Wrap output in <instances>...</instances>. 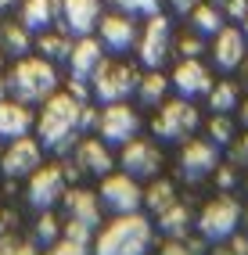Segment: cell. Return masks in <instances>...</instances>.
Wrapping results in <instances>:
<instances>
[{
    "instance_id": "6da1fadb",
    "label": "cell",
    "mask_w": 248,
    "mask_h": 255,
    "mask_svg": "<svg viewBox=\"0 0 248 255\" xmlns=\"http://www.w3.org/2000/svg\"><path fill=\"white\" fill-rule=\"evenodd\" d=\"M79 119H83V101L72 97L69 90L47 97L40 115V144L51 151H69L79 133Z\"/></svg>"
},
{
    "instance_id": "7a4b0ae2",
    "label": "cell",
    "mask_w": 248,
    "mask_h": 255,
    "mask_svg": "<svg viewBox=\"0 0 248 255\" xmlns=\"http://www.w3.org/2000/svg\"><path fill=\"white\" fill-rule=\"evenodd\" d=\"M151 245V227L137 212H123L97 237V255H144Z\"/></svg>"
},
{
    "instance_id": "3957f363",
    "label": "cell",
    "mask_w": 248,
    "mask_h": 255,
    "mask_svg": "<svg viewBox=\"0 0 248 255\" xmlns=\"http://www.w3.org/2000/svg\"><path fill=\"white\" fill-rule=\"evenodd\" d=\"M54 83H58V72H54V65L47 61V58H22L18 65H14L7 87L14 90V97H18V101H25V105H29V101L51 97V94H54Z\"/></svg>"
},
{
    "instance_id": "277c9868",
    "label": "cell",
    "mask_w": 248,
    "mask_h": 255,
    "mask_svg": "<svg viewBox=\"0 0 248 255\" xmlns=\"http://www.w3.org/2000/svg\"><path fill=\"white\" fill-rule=\"evenodd\" d=\"M238 223H241V205L230 194L209 201L202 209V216H198V230H202L205 241H227V237H234Z\"/></svg>"
},
{
    "instance_id": "5b68a950",
    "label": "cell",
    "mask_w": 248,
    "mask_h": 255,
    "mask_svg": "<svg viewBox=\"0 0 248 255\" xmlns=\"http://www.w3.org/2000/svg\"><path fill=\"white\" fill-rule=\"evenodd\" d=\"M194 129H198V108L187 101H169L151 119V133L162 140H187Z\"/></svg>"
},
{
    "instance_id": "8992f818",
    "label": "cell",
    "mask_w": 248,
    "mask_h": 255,
    "mask_svg": "<svg viewBox=\"0 0 248 255\" xmlns=\"http://www.w3.org/2000/svg\"><path fill=\"white\" fill-rule=\"evenodd\" d=\"M169 47H173V25L158 11V14H151V22H147L144 32L137 36V54H140V61L147 69H162L165 58H169Z\"/></svg>"
},
{
    "instance_id": "52a82bcc",
    "label": "cell",
    "mask_w": 248,
    "mask_h": 255,
    "mask_svg": "<svg viewBox=\"0 0 248 255\" xmlns=\"http://www.w3.org/2000/svg\"><path fill=\"white\" fill-rule=\"evenodd\" d=\"M137 69L133 65H101L94 76V97L112 105V101H126L129 94H137Z\"/></svg>"
},
{
    "instance_id": "ba28073f",
    "label": "cell",
    "mask_w": 248,
    "mask_h": 255,
    "mask_svg": "<svg viewBox=\"0 0 248 255\" xmlns=\"http://www.w3.org/2000/svg\"><path fill=\"white\" fill-rule=\"evenodd\" d=\"M97 129H101V137L108 144H126L137 137L140 129V115L129 108V105H119V101H112V105L97 115Z\"/></svg>"
},
{
    "instance_id": "9c48e42d",
    "label": "cell",
    "mask_w": 248,
    "mask_h": 255,
    "mask_svg": "<svg viewBox=\"0 0 248 255\" xmlns=\"http://www.w3.org/2000/svg\"><path fill=\"white\" fill-rule=\"evenodd\" d=\"M25 194L32 201V209H51V205H58L61 194H65V169H58V165H43L40 169L36 165L29 173Z\"/></svg>"
},
{
    "instance_id": "30bf717a",
    "label": "cell",
    "mask_w": 248,
    "mask_h": 255,
    "mask_svg": "<svg viewBox=\"0 0 248 255\" xmlns=\"http://www.w3.org/2000/svg\"><path fill=\"white\" fill-rule=\"evenodd\" d=\"M101 201L112 209V212H137V205L144 201L140 187H137V176L129 173H119V176H105L101 183Z\"/></svg>"
},
{
    "instance_id": "8fae6325",
    "label": "cell",
    "mask_w": 248,
    "mask_h": 255,
    "mask_svg": "<svg viewBox=\"0 0 248 255\" xmlns=\"http://www.w3.org/2000/svg\"><path fill=\"white\" fill-rule=\"evenodd\" d=\"M220 169V151L212 140H191L184 151H180V173L187 180H202L209 173Z\"/></svg>"
},
{
    "instance_id": "7c38bea8",
    "label": "cell",
    "mask_w": 248,
    "mask_h": 255,
    "mask_svg": "<svg viewBox=\"0 0 248 255\" xmlns=\"http://www.w3.org/2000/svg\"><path fill=\"white\" fill-rule=\"evenodd\" d=\"M58 18L65 25V32L72 36H90V29L101 18V0H61Z\"/></svg>"
},
{
    "instance_id": "4fadbf2b",
    "label": "cell",
    "mask_w": 248,
    "mask_h": 255,
    "mask_svg": "<svg viewBox=\"0 0 248 255\" xmlns=\"http://www.w3.org/2000/svg\"><path fill=\"white\" fill-rule=\"evenodd\" d=\"M123 173L129 176H155L158 173V165H162V155H158V147L151 140H126L123 144Z\"/></svg>"
},
{
    "instance_id": "5bb4252c",
    "label": "cell",
    "mask_w": 248,
    "mask_h": 255,
    "mask_svg": "<svg viewBox=\"0 0 248 255\" xmlns=\"http://www.w3.org/2000/svg\"><path fill=\"white\" fill-rule=\"evenodd\" d=\"M97 29H101V43L108 50H115V54H123V50H129V47L137 43V25H133V18H129L126 11L101 14Z\"/></svg>"
},
{
    "instance_id": "9a60e30c",
    "label": "cell",
    "mask_w": 248,
    "mask_h": 255,
    "mask_svg": "<svg viewBox=\"0 0 248 255\" xmlns=\"http://www.w3.org/2000/svg\"><path fill=\"white\" fill-rule=\"evenodd\" d=\"M40 165V144L29 140V137H18L11 140V147L0 155V169H4V176H29L32 169Z\"/></svg>"
},
{
    "instance_id": "2e32d148",
    "label": "cell",
    "mask_w": 248,
    "mask_h": 255,
    "mask_svg": "<svg viewBox=\"0 0 248 255\" xmlns=\"http://www.w3.org/2000/svg\"><path fill=\"white\" fill-rule=\"evenodd\" d=\"M101 65H105V43H97L90 36H79V43L69 50V72H72V79H94Z\"/></svg>"
},
{
    "instance_id": "e0dca14e",
    "label": "cell",
    "mask_w": 248,
    "mask_h": 255,
    "mask_svg": "<svg viewBox=\"0 0 248 255\" xmlns=\"http://www.w3.org/2000/svg\"><path fill=\"white\" fill-rule=\"evenodd\" d=\"M173 87L184 97H202V94L212 90V76L198 58H184L176 65V72H173Z\"/></svg>"
},
{
    "instance_id": "ac0fdd59",
    "label": "cell",
    "mask_w": 248,
    "mask_h": 255,
    "mask_svg": "<svg viewBox=\"0 0 248 255\" xmlns=\"http://www.w3.org/2000/svg\"><path fill=\"white\" fill-rule=\"evenodd\" d=\"M61 205H65V216H69L72 223H83V227H90V230L97 227V219H101V212H97V194L83 191V187H76V191L65 187Z\"/></svg>"
},
{
    "instance_id": "d6986e66",
    "label": "cell",
    "mask_w": 248,
    "mask_h": 255,
    "mask_svg": "<svg viewBox=\"0 0 248 255\" xmlns=\"http://www.w3.org/2000/svg\"><path fill=\"white\" fill-rule=\"evenodd\" d=\"M32 129V112L25 101H0V140H18Z\"/></svg>"
},
{
    "instance_id": "ffe728a7",
    "label": "cell",
    "mask_w": 248,
    "mask_h": 255,
    "mask_svg": "<svg viewBox=\"0 0 248 255\" xmlns=\"http://www.w3.org/2000/svg\"><path fill=\"white\" fill-rule=\"evenodd\" d=\"M245 36H241V29H220L216 32V43H212V58H216V65L220 69H238V65L245 61Z\"/></svg>"
},
{
    "instance_id": "44dd1931",
    "label": "cell",
    "mask_w": 248,
    "mask_h": 255,
    "mask_svg": "<svg viewBox=\"0 0 248 255\" xmlns=\"http://www.w3.org/2000/svg\"><path fill=\"white\" fill-rule=\"evenodd\" d=\"M61 11V0H22V25L29 32H43L51 29Z\"/></svg>"
},
{
    "instance_id": "7402d4cb",
    "label": "cell",
    "mask_w": 248,
    "mask_h": 255,
    "mask_svg": "<svg viewBox=\"0 0 248 255\" xmlns=\"http://www.w3.org/2000/svg\"><path fill=\"white\" fill-rule=\"evenodd\" d=\"M76 162L87 169V173H97V176H105L108 169H112L108 147H105V144H97V140H83V144L76 147Z\"/></svg>"
},
{
    "instance_id": "603a6c76",
    "label": "cell",
    "mask_w": 248,
    "mask_h": 255,
    "mask_svg": "<svg viewBox=\"0 0 248 255\" xmlns=\"http://www.w3.org/2000/svg\"><path fill=\"white\" fill-rule=\"evenodd\" d=\"M191 25H194V32H202V36H216L223 29V11L216 4H194Z\"/></svg>"
},
{
    "instance_id": "cb8c5ba5",
    "label": "cell",
    "mask_w": 248,
    "mask_h": 255,
    "mask_svg": "<svg viewBox=\"0 0 248 255\" xmlns=\"http://www.w3.org/2000/svg\"><path fill=\"white\" fill-rule=\"evenodd\" d=\"M158 227L169 234V237H184L187 227H191V209L180 205V201H173L165 212H158Z\"/></svg>"
},
{
    "instance_id": "d4e9b609",
    "label": "cell",
    "mask_w": 248,
    "mask_h": 255,
    "mask_svg": "<svg viewBox=\"0 0 248 255\" xmlns=\"http://www.w3.org/2000/svg\"><path fill=\"white\" fill-rule=\"evenodd\" d=\"M144 201H147V209H151L155 216L158 212H165L176 201V187L169 183V180H158V183H151L147 187V194H144Z\"/></svg>"
},
{
    "instance_id": "484cf974",
    "label": "cell",
    "mask_w": 248,
    "mask_h": 255,
    "mask_svg": "<svg viewBox=\"0 0 248 255\" xmlns=\"http://www.w3.org/2000/svg\"><path fill=\"white\" fill-rule=\"evenodd\" d=\"M0 36H4V50H7V54H25V50L32 47L29 29L22 22H7L4 29H0Z\"/></svg>"
},
{
    "instance_id": "4316f807",
    "label": "cell",
    "mask_w": 248,
    "mask_h": 255,
    "mask_svg": "<svg viewBox=\"0 0 248 255\" xmlns=\"http://www.w3.org/2000/svg\"><path fill=\"white\" fill-rule=\"evenodd\" d=\"M40 58H47V61H54V58H69V36H65V32H40Z\"/></svg>"
},
{
    "instance_id": "83f0119b",
    "label": "cell",
    "mask_w": 248,
    "mask_h": 255,
    "mask_svg": "<svg viewBox=\"0 0 248 255\" xmlns=\"http://www.w3.org/2000/svg\"><path fill=\"white\" fill-rule=\"evenodd\" d=\"M165 76H158V69H151L147 76H140V83H137V97L144 101V105H155V101H162L165 97Z\"/></svg>"
},
{
    "instance_id": "f1b7e54d",
    "label": "cell",
    "mask_w": 248,
    "mask_h": 255,
    "mask_svg": "<svg viewBox=\"0 0 248 255\" xmlns=\"http://www.w3.org/2000/svg\"><path fill=\"white\" fill-rule=\"evenodd\" d=\"M209 105H212V112H234L238 108V87H234V83L212 87L209 90Z\"/></svg>"
},
{
    "instance_id": "f546056e",
    "label": "cell",
    "mask_w": 248,
    "mask_h": 255,
    "mask_svg": "<svg viewBox=\"0 0 248 255\" xmlns=\"http://www.w3.org/2000/svg\"><path fill=\"white\" fill-rule=\"evenodd\" d=\"M209 137H212V144H230L234 140V123L227 119V112H216V119H209Z\"/></svg>"
},
{
    "instance_id": "4dcf8cb0",
    "label": "cell",
    "mask_w": 248,
    "mask_h": 255,
    "mask_svg": "<svg viewBox=\"0 0 248 255\" xmlns=\"http://www.w3.org/2000/svg\"><path fill=\"white\" fill-rule=\"evenodd\" d=\"M119 11H126V14H158V7H162V0H112Z\"/></svg>"
},
{
    "instance_id": "1f68e13d",
    "label": "cell",
    "mask_w": 248,
    "mask_h": 255,
    "mask_svg": "<svg viewBox=\"0 0 248 255\" xmlns=\"http://www.w3.org/2000/svg\"><path fill=\"white\" fill-rule=\"evenodd\" d=\"M47 255H87V241H76V237H58V241L47 248Z\"/></svg>"
},
{
    "instance_id": "d6a6232c",
    "label": "cell",
    "mask_w": 248,
    "mask_h": 255,
    "mask_svg": "<svg viewBox=\"0 0 248 255\" xmlns=\"http://www.w3.org/2000/svg\"><path fill=\"white\" fill-rule=\"evenodd\" d=\"M36 237H40L43 245H54V241H58V219H54L51 212H47V209H43L40 223H36Z\"/></svg>"
},
{
    "instance_id": "836d02e7",
    "label": "cell",
    "mask_w": 248,
    "mask_h": 255,
    "mask_svg": "<svg viewBox=\"0 0 248 255\" xmlns=\"http://www.w3.org/2000/svg\"><path fill=\"white\" fill-rule=\"evenodd\" d=\"M162 255H202V245L187 241V237H173V241L162 248Z\"/></svg>"
},
{
    "instance_id": "e575fe53",
    "label": "cell",
    "mask_w": 248,
    "mask_h": 255,
    "mask_svg": "<svg viewBox=\"0 0 248 255\" xmlns=\"http://www.w3.org/2000/svg\"><path fill=\"white\" fill-rule=\"evenodd\" d=\"M0 255H36V248L29 241H18V237H4L0 241Z\"/></svg>"
},
{
    "instance_id": "d590c367",
    "label": "cell",
    "mask_w": 248,
    "mask_h": 255,
    "mask_svg": "<svg viewBox=\"0 0 248 255\" xmlns=\"http://www.w3.org/2000/svg\"><path fill=\"white\" fill-rule=\"evenodd\" d=\"M220 11L230 14V18H245V14H248V0H223Z\"/></svg>"
},
{
    "instance_id": "8d00e7d4",
    "label": "cell",
    "mask_w": 248,
    "mask_h": 255,
    "mask_svg": "<svg viewBox=\"0 0 248 255\" xmlns=\"http://www.w3.org/2000/svg\"><path fill=\"white\" fill-rule=\"evenodd\" d=\"M176 47H180V54H184V58H198V54H202V50H205L198 36H184V40H180Z\"/></svg>"
},
{
    "instance_id": "74e56055",
    "label": "cell",
    "mask_w": 248,
    "mask_h": 255,
    "mask_svg": "<svg viewBox=\"0 0 248 255\" xmlns=\"http://www.w3.org/2000/svg\"><path fill=\"white\" fill-rule=\"evenodd\" d=\"M238 169H241L238 162H234V165H227V169H220V187H223V191H230V187L238 183Z\"/></svg>"
},
{
    "instance_id": "f35d334b",
    "label": "cell",
    "mask_w": 248,
    "mask_h": 255,
    "mask_svg": "<svg viewBox=\"0 0 248 255\" xmlns=\"http://www.w3.org/2000/svg\"><path fill=\"white\" fill-rule=\"evenodd\" d=\"M234 162H238V165H248V133L234 144Z\"/></svg>"
},
{
    "instance_id": "ab89813d",
    "label": "cell",
    "mask_w": 248,
    "mask_h": 255,
    "mask_svg": "<svg viewBox=\"0 0 248 255\" xmlns=\"http://www.w3.org/2000/svg\"><path fill=\"white\" fill-rule=\"evenodd\" d=\"M194 4H198V0H169V7H173L176 14H191Z\"/></svg>"
},
{
    "instance_id": "60d3db41",
    "label": "cell",
    "mask_w": 248,
    "mask_h": 255,
    "mask_svg": "<svg viewBox=\"0 0 248 255\" xmlns=\"http://www.w3.org/2000/svg\"><path fill=\"white\" fill-rule=\"evenodd\" d=\"M14 4H18V0H0V11H11Z\"/></svg>"
},
{
    "instance_id": "b9f144b4",
    "label": "cell",
    "mask_w": 248,
    "mask_h": 255,
    "mask_svg": "<svg viewBox=\"0 0 248 255\" xmlns=\"http://www.w3.org/2000/svg\"><path fill=\"white\" fill-rule=\"evenodd\" d=\"M241 123L248 126V101H245V105H241Z\"/></svg>"
},
{
    "instance_id": "7bdbcfd3",
    "label": "cell",
    "mask_w": 248,
    "mask_h": 255,
    "mask_svg": "<svg viewBox=\"0 0 248 255\" xmlns=\"http://www.w3.org/2000/svg\"><path fill=\"white\" fill-rule=\"evenodd\" d=\"M7 97V79H0V101Z\"/></svg>"
},
{
    "instance_id": "ee69618b",
    "label": "cell",
    "mask_w": 248,
    "mask_h": 255,
    "mask_svg": "<svg viewBox=\"0 0 248 255\" xmlns=\"http://www.w3.org/2000/svg\"><path fill=\"white\" fill-rule=\"evenodd\" d=\"M245 40H248V14H245Z\"/></svg>"
},
{
    "instance_id": "f6af8a7d",
    "label": "cell",
    "mask_w": 248,
    "mask_h": 255,
    "mask_svg": "<svg viewBox=\"0 0 248 255\" xmlns=\"http://www.w3.org/2000/svg\"><path fill=\"white\" fill-rule=\"evenodd\" d=\"M0 65H4V50H0Z\"/></svg>"
},
{
    "instance_id": "bcb514c9",
    "label": "cell",
    "mask_w": 248,
    "mask_h": 255,
    "mask_svg": "<svg viewBox=\"0 0 248 255\" xmlns=\"http://www.w3.org/2000/svg\"><path fill=\"white\" fill-rule=\"evenodd\" d=\"M212 4H216V7H220V4H223V0H212Z\"/></svg>"
},
{
    "instance_id": "7dc6e473",
    "label": "cell",
    "mask_w": 248,
    "mask_h": 255,
    "mask_svg": "<svg viewBox=\"0 0 248 255\" xmlns=\"http://www.w3.org/2000/svg\"><path fill=\"white\" fill-rule=\"evenodd\" d=\"M241 216H245V219H248V212H241ZM245 227H248V223H245Z\"/></svg>"
}]
</instances>
